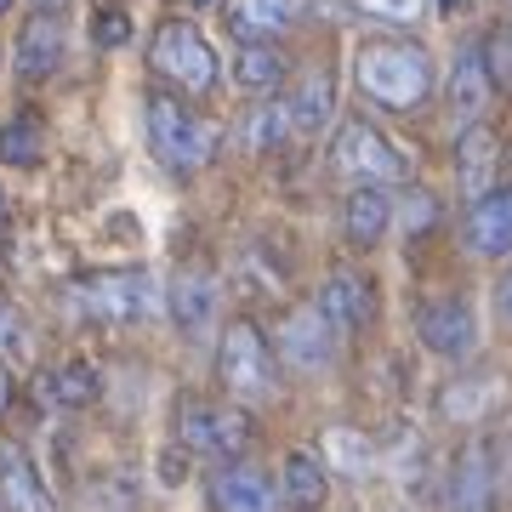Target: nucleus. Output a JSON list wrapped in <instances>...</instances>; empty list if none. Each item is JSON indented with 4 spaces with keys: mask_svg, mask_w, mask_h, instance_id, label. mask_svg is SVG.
Masks as SVG:
<instances>
[{
    "mask_svg": "<svg viewBox=\"0 0 512 512\" xmlns=\"http://www.w3.org/2000/svg\"><path fill=\"white\" fill-rule=\"evenodd\" d=\"M359 92L382 109H421L427 92H433V63L421 46H404V40H370L359 52Z\"/></svg>",
    "mask_w": 512,
    "mask_h": 512,
    "instance_id": "f257e3e1",
    "label": "nucleus"
},
{
    "mask_svg": "<svg viewBox=\"0 0 512 512\" xmlns=\"http://www.w3.org/2000/svg\"><path fill=\"white\" fill-rule=\"evenodd\" d=\"M148 154L165 165V171H205L217 160V126L200 120L194 109H183L171 92H154L148 97Z\"/></svg>",
    "mask_w": 512,
    "mask_h": 512,
    "instance_id": "f03ea898",
    "label": "nucleus"
},
{
    "mask_svg": "<svg viewBox=\"0 0 512 512\" xmlns=\"http://www.w3.org/2000/svg\"><path fill=\"white\" fill-rule=\"evenodd\" d=\"M69 308L86 313V319H114V325H131V319H148V313H154V279H148L143 268L80 279V285H69Z\"/></svg>",
    "mask_w": 512,
    "mask_h": 512,
    "instance_id": "7ed1b4c3",
    "label": "nucleus"
},
{
    "mask_svg": "<svg viewBox=\"0 0 512 512\" xmlns=\"http://www.w3.org/2000/svg\"><path fill=\"white\" fill-rule=\"evenodd\" d=\"M148 57H154V69H160L171 86H183V92H211V86H217V52H211L205 35L183 18H171V23L154 29Z\"/></svg>",
    "mask_w": 512,
    "mask_h": 512,
    "instance_id": "20e7f679",
    "label": "nucleus"
},
{
    "mask_svg": "<svg viewBox=\"0 0 512 512\" xmlns=\"http://www.w3.org/2000/svg\"><path fill=\"white\" fill-rule=\"evenodd\" d=\"M217 370H222V382H228V393H239V399L274 393V348H268V336L251 319H234V325L222 330Z\"/></svg>",
    "mask_w": 512,
    "mask_h": 512,
    "instance_id": "39448f33",
    "label": "nucleus"
},
{
    "mask_svg": "<svg viewBox=\"0 0 512 512\" xmlns=\"http://www.w3.org/2000/svg\"><path fill=\"white\" fill-rule=\"evenodd\" d=\"M330 160H336V171L353 177V183H399V177H410L404 154L387 143L376 126H365V120H342L336 143H330Z\"/></svg>",
    "mask_w": 512,
    "mask_h": 512,
    "instance_id": "423d86ee",
    "label": "nucleus"
},
{
    "mask_svg": "<svg viewBox=\"0 0 512 512\" xmlns=\"http://www.w3.org/2000/svg\"><path fill=\"white\" fill-rule=\"evenodd\" d=\"M177 439H183V450H194V456L228 461L251 444V416L234 410V404H188L183 416H177Z\"/></svg>",
    "mask_w": 512,
    "mask_h": 512,
    "instance_id": "0eeeda50",
    "label": "nucleus"
},
{
    "mask_svg": "<svg viewBox=\"0 0 512 512\" xmlns=\"http://www.w3.org/2000/svg\"><path fill=\"white\" fill-rule=\"evenodd\" d=\"M330 353H336V325L319 313V302H313V308L285 313V325H279V359H285V365L325 370Z\"/></svg>",
    "mask_w": 512,
    "mask_h": 512,
    "instance_id": "6e6552de",
    "label": "nucleus"
},
{
    "mask_svg": "<svg viewBox=\"0 0 512 512\" xmlns=\"http://www.w3.org/2000/svg\"><path fill=\"white\" fill-rule=\"evenodd\" d=\"M421 342L427 353H439V359H461V353H473L478 342V325H473V308L461 302V296H439V302H427L416 319Z\"/></svg>",
    "mask_w": 512,
    "mask_h": 512,
    "instance_id": "1a4fd4ad",
    "label": "nucleus"
},
{
    "mask_svg": "<svg viewBox=\"0 0 512 512\" xmlns=\"http://www.w3.org/2000/svg\"><path fill=\"white\" fill-rule=\"evenodd\" d=\"M319 313H325L336 330H365L376 319V291H370L365 274H353V268H336L325 279V291H319Z\"/></svg>",
    "mask_w": 512,
    "mask_h": 512,
    "instance_id": "9d476101",
    "label": "nucleus"
},
{
    "mask_svg": "<svg viewBox=\"0 0 512 512\" xmlns=\"http://www.w3.org/2000/svg\"><path fill=\"white\" fill-rule=\"evenodd\" d=\"M308 18V0H228V29L239 40H274Z\"/></svg>",
    "mask_w": 512,
    "mask_h": 512,
    "instance_id": "9b49d317",
    "label": "nucleus"
},
{
    "mask_svg": "<svg viewBox=\"0 0 512 512\" xmlns=\"http://www.w3.org/2000/svg\"><path fill=\"white\" fill-rule=\"evenodd\" d=\"M467 245L478 256L512 251V188H490V194L473 200V211H467Z\"/></svg>",
    "mask_w": 512,
    "mask_h": 512,
    "instance_id": "f8f14e48",
    "label": "nucleus"
},
{
    "mask_svg": "<svg viewBox=\"0 0 512 512\" xmlns=\"http://www.w3.org/2000/svg\"><path fill=\"white\" fill-rule=\"evenodd\" d=\"M490 97H495V74H490L484 46H461L456 69H450V109H456V120H478L490 109Z\"/></svg>",
    "mask_w": 512,
    "mask_h": 512,
    "instance_id": "ddd939ff",
    "label": "nucleus"
},
{
    "mask_svg": "<svg viewBox=\"0 0 512 512\" xmlns=\"http://www.w3.org/2000/svg\"><path fill=\"white\" fill-rule=\"evenodd\" d=\"M0 501L12 512H52V495H46L35 461L23 456L18 444H0Z\"/></svg>",
    "mask_w": 512,
    "mask_h": 512,
    "instance_id": "4468645a",
    "label": "nucleus"
},
{
    "mask_svg": "<svg viewBox=\"0 0 512 512\" xmlns=\"http://www.w3.org/2000/svg\"><path fill=\"white\" fill-rule=\"evenodd\" d=\"M57 63H63V23L52 12H35L18 35V74L23 80H46Z\"/></svg>",
    "mask_w": 512,
    "mask_h": 512,
    "instance_id": "2eb2a0df",
    "label": "nucleus"
},
{
    "mask_svg": "<svg viewBox=\"0 0 512 512\" xmlns=\"http://www.w3.org/2000/svg\"><path fill=\"white\" fill-rule=\"evenodd\" d=\"M495 165H501V143H495V131L490 126H467L461 131V143H456V177L467 194H490L495 183Z\"/></svg>",
    "mask_w": 512,
    "mask_h": 512,
    "instance_id": "dca6fc26",
    "label": "nucleus"
},
{
    "mask_svg": "<svg viewBox=\"0 0 512 512\" xmlns=\"http://www.w3.org/2000/svg\"><path fill=\"white\" fill-rule=\"evenodd\" d=\"M490 495H495L490 450H484V444H467L461 461H456V478H450V507L456 512H490Z\"/></svg>",
    "mask_w": 512,
    "mask_h": 512,
    "instance_id": "f3484780",
    "label": "nucleus"
},
{
    "mask_svg": "<svg viewBox=\"0 0 512 512\" xmlns=\"http://www.w3.org/2000/svg\"><path fill=\"white\" fill-rule=\"evenodd\" d=\"M211 501H217V512H274V484L256 467H222Z\"/></svg>",
    "mask_w": 512,
    "mask_h": 512,
    "instance_id": "a211bd4d",
    "label": "nucleus"
},
{
    "mask_svg": "<svg viewBox=\"0 0 512 512\" xmlns=\"http://www.w3.org/2000/svg\"><path fill=\"white\" fill-rule=\"evenodd\" d=\"M512 387L501 382V376H461V382L444 387V416L450 421H478V416H490V410H501L507 404Z\"/></svg>",
    "mask_w": 512,
    "mask_h": 512,
    "instance_id": "6ab92c4d",
    "label": "nucleus"
},
{
    "mask_svg": "<svg viewBox=\"0 0 512 512\" xmlns=\"http://www.w3.org/2000/svg\"><path fill=\"white\" fill-rule=\"evenodd\" d=\"M387 222H393V205H387V194L376 183H359L348 194V205H342V228H348L353 245H376L387 234Z\"/></svg>",
    "mask_w": 512,
    "mask_h": 512,
    "instance_id": "aec40b11",
    "label": "nucleus"
},
{
    "mask_svg": "<svg viewBox=\"0 0 512 512\" xmlns=\"http://www.w3.org/2000/svg\"><path fill=\"white\" fill-rule=\"evenodd\" d=\"M171 313H177L183 330H205L217 319V279L200 274V268L177 274V285H171Z\"/></svg>",
    "mask_w": 512,
    "mask_h": 512,
    "instance_id": "412c9836",
    "label": "nucleus"
},
{
    "mask_svg": "<svg viewBox=\"0 0 512 512\" xmlns=\"http://www.w3.org/2000/svg\"><path fill=\"white\" fill-rule=\"evenodd\" d=\"M330 109H336V86H330V74H313V80H302L291 92L285 120H291V131H302V137H319V131L330 126Z\"/></svg>",
    "mask_w": 512,
    "mask_h": 512,
    "instance_id": "4be33fe9",
    "label": "nucleus"
},
{
    "mask_svg": "<svg viewBox=\"0 0 512 512\" xmlns=\"http://www.w3.org/2000/svg\"><path fill=\"white\" fill-rule=\"evenodd\" d=\"M40 393L52 404H63V410H86V404L103 393V376H97V365H86V359H69V365H57L46 382H40Z\"/></svg>",
    "mask_w": 512,
    "mask_h": 512,
    "instance_id": "5701e85b",
    "label": "nucleus"
},
{
    "mask_svg": "<svg viewBox=\"0 0 512 512\" xmlns=\"http://www.w3.org/2000/svg\"><path fill=\"white\" fill-rule=\"evenodd\" d=\"M325 467H319V456H308V450H291L285 456V501H291L296 512H319L325 507Z\"/></svg>",
    "mask_w": 512,
    "mask_h": 512,
    "instance_id": "b1692460",
    "label": "nucleus"
},
{
    "mask_svg": "<svg viewBox=\"0 0 512 512\" xmlns=\"http://www.w3.org/2000/svg\"><path fill=\"white\" fill-rule=\"evenodd\" d=\"M234 80L245 92H279L285 86V57L274 46H262V40H245L234 57Z\"/></svg>",
    "mask_w": 512,
    "mask_h": 512,
    "instance_id": "393cba45",
    "label": "nucleus"
},
{
    "mask_svg": "<svg viewBox=\"0 0 512 512\" xmlns=\"http://www.w3.org/2000/svg\"><path fill=\"white\" fill-rule=\"evenodd\" d=\"M46 160V120L40 114H18L0 126V165H40Z\"/></svg>",
    "mask_w": 512,
    "mask_h": 512,
    "instance_id": "a878e982",
    "label": "nucleus"
},
{
    "mask_svg": "<svg viewBox=\"0 0 512 512\" xmlns=\"http://www.w3.org/2000/svg\"><path fill=\"white\" fill-rule=\"evenodd\" d=\"M35 359V330L12 302H0V365H29Z\"/></svg>",
    "mask_w": 512,
    "mask_h": 512,
    "instance_id": "bb28decb",
    "label": "nucleus"
},
{
    "mask_svg": "<svg viewBox=\"0 0 512 512\" xmlns=\"http://www.w3.org/2000/svg\"><path fill=\"white\" fill-rule=\"evenodd\" d=\"M285 126H291V120H285V109L262 103V109H251L245 120H239V143L251 148V154H268V148L285 137Z\"/></svg>",
    "mask_w": 512,
    "mask_h": 512,
    "instance_id": "cd10ccee",
    "label": "nucleus"
},
{
    "mask_svg": "<svg viewBox=\"0 0 512 512\" xmlns=\"http://www.w3.org/2000/svg\"><path fill=\"white\" fill-rule=\"evenodd\" d=\"M484 57H490L495 86H512V29H495V35L484 40Z\"/></svg>",
    "mask_w": 512,
    "mask_h": 512,
    "instance_id": "c85d7f7f",
    "label": "nucleus"
},
{
    "mask_svg": "<svg viewBox=\"0 0 512 512\" xmlns=\"http://www.w3.org/2000/svg\"><path fill=\"white\" fill-rule=\"evenodd\" d=\"M92 40H97V46H126V40H131L126 12H97V18H92Z\"/></svg>",
    "mask_w": 512,
    "mask_h": 512,
    "instance_id": "c756f323",
    "label": "nucleus"
},
{
    "mask_svg": "<svg viewBox=\"0 0 512 512\" xmlns=\"http://www.w3.org/2000/svg\"><path fill=\"white\" fill-rule=\"evenodd\" d=\"M370 18H393V23H416L421 18V0H359Z\"/></svg>",
    "mask_w": 512,
    "mask_h": 512,
    "instance_id": "7c9ffc66",
    "label": "nucleus"
},
{
    "mask_svg": "<svg viewBox=\"0 0 512 512\" xmlns=\"http://www.w3.org/2000/svg\"><path fill=\"white\" fill-rule=\"evenodd\" d=\"M501 313H507V319H512V274L501 279Z\"/></svg>",
    "mask_w": 512,
    "mask_h": 512,
    "instance_id": "2f4dec72",
    "label": "nucleus"
},
{
    "mask_svg": "<svg viewBox=\"0 0 512 512\" xmlns=\"http://www.w3.org/2000/svg\"><path fill=\"white\" fill-rule=\"evenodd\" d=\"M6 399H12V382H6V370H0V410H6Z\"/></svg>",
    "mask_w": 512,
    "mask_h": 512,
    "instance_id": "473e14b6",
    "label": "nucleus"
},
{
    "mask_svg": "<svg viewBox=\"0 0 512 512\" xmlns=\"http://www.w3.org/2000/svg\"><path fill=\"white\" fill-rule=\"evenodd\" d=\"M57 6H69V0H40V12H57Z\"/></svg>",
    "mask_w": 512,
    "mask_h": 512,
    "instance_id": "72a5a7b5",
    "label": "nucleus"
},
{
    "mask_svg": "<svg viewBox=\"0 0 512 512\" xmlns=\"http://www.w3.org/2000/svg\"><path fill=\"white\" fill-rule=\"evenodd\" d=\"M194 6H217V0H194Z\"/></svg>",
    "mask_w": 512,
    "mask_h": 512,
    "instance_id": "f704fd0d",
    "label": "nucleus"
},
{
    "mask_svg": "<svg viewBox=\"0 0 512 512\" xmlns=\"http://www.w3.org/2000/svg\"><path fill=\"white\" fill-rule=\"evenodd\" d=\"M6 6H12V0H0V12H6Z\"/></svg>",
    "mask_w": 512,
    "mask_h": 512,
    "instance_id": "c9c22d12",
    "label": "nucleus"
},
{
    "mask_svg": "<svg viewBox=\"0 0 512 512\" xmlns=\"http://www.w3.org/2000/svg\"><path fill=\"white\" fill-rule=\"evenodd\" d=\"M444 6H461V0H444Z\"/></svg>",
    "mask_w": 512,
    "mask_h": 512,
    "instance_id": "e433bc0d",
    "label": "nucleus"
},
{
    "mask_svg": "<svg viewBox=\"0 0 512 512\" xmlns=\"http://www.w3.org/2000/svg\"><path fill=\"white\" fill-rule=\"evenodd\" d=\"M0 211H6V205H0Z\"/></svg>",
    "mask_w": 512,
    "mask_h": 512,
    "instance_id": "4c0bfd02",
    "label": "nucleus"
}]
</instances>
